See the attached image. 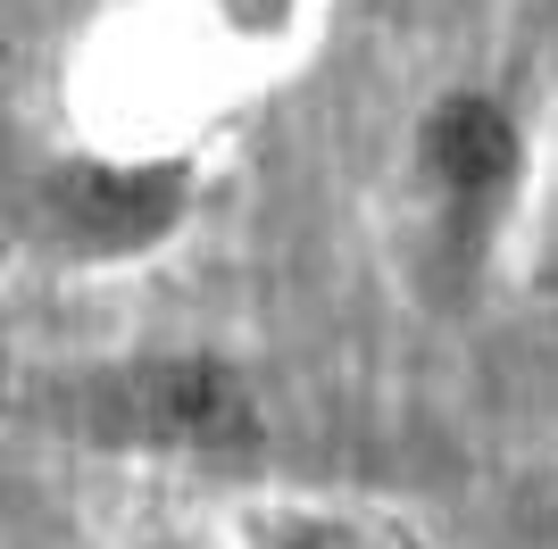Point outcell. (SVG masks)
I'll return each instance as SVG.
<instances>
[{
    "label": "cell",
    "instance_id": "6da1fadb",
    "mask_svg": "<svg viewBox=\"0 0 558 549\" xmlns=\"http://www.w3.org/2000/svg\"><path fill=\"white\" fill-rule=\"evenodd\" d=\"M525 200V117L484 84L434 91L409 125V233L434 292H466L500 258Z\"/></svg>",
    "mask_w": 558,
    "mask_h": 549
},
{
    "label": "cell",
    "instance_id": "7a4b0ae2",
    "mask_svg": "<svg viewBox=\"0 0 558 549\" xmlns=\"http://www.w3.org/2000/svg\"><path fill=\"white\" fill-rule=\"evenodd\" d=\"M43 416L109 450L150 457H251L267 441L251 375L217 350H142L117 366H84L43 391Z\"/></svg>",
    "mask_w": 558,
    "mask_h": 549
},
{
    "label": "cell",
    "instance_id": "3957f363",
    "mask_svg": "<svg viewBox=\"0 0 558 549\" xmlns=\"http://www.w3.org/2000/svg\"><path fill=\"white\" fill-rule=\"evenodd\" d=\"M201 208L192 159H117V150H68L34 183V233L68 267H134L167 251Z\"/></svg>",
    "mask_w": 558,
    "mask_h": 549
},
{
    "label": "cell",
    "instance_id": "277c9868",
    "mask_svg": "<svg viewBox=\"0 0 558 549\" xmlns=\"http://www.w3.org/2000/svg\"><path fill=\"white\" fill-rule=\"evenodd\" d=\"M251 549H375L359 525H342V516H317V508H283V516H267V525L251 533Z\"/></svg>",
    "mask_w": 558,
    "mask_h": 549
},
{
    "label": "cell",
    "instance_id": "5b68a950",
    "mask_svg": "<svg viewBox=\"0 0 558 549\" xmlns=\"http://www.w3.org/2000/svg\"><path fill=\"white\" fill-rule=\"evenodd\" d=\"M150 549H192V541H150Z\"/></svg>",
    "mask_w": 558,
    "mask_h": 549
}]
</instances>
